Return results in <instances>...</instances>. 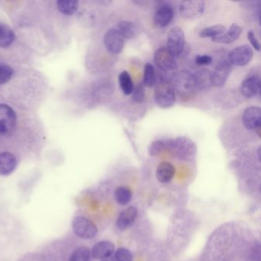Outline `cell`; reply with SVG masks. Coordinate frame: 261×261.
<instances>
[{
	"instance_id": "obj_8",
	"label": "cell",
	"mask_w": 261,
	"mask_h": 261,
	"mask_svg": "<svg viewBox=\"0 0 261 261\" xmlns=\"http://www.w3.org/2000/svg\"><path fill=\"white\" fill-rule=\"evenodd\" d=\"M253 56V49L250 45H241L229 51L227 60L231 65L245 66L251 61Z\"/></svg>"
},
{
	"instance_id": "obj_4",
	"label": "cell",
	"mask_w": 261,
	"mask_h": 261,
	"mask_svg": "<svg viewBox=\"0 0 261 261\" xmlns=\"http://www.w3.org/2000/svg\"><path fill=\"white\" fill-rule=\"evenodd\" d=\"M155 103L163 109L171 108L175 105L176 101L175 88L173 85L168 81H159L155 85V92H154Z\"/></svg>"
},
{
	"instance_id": "obj_24",
	"label": "cell",
	"mask_w": 261,
	"mask_h": 261,
	"mask_svg": "<svg viewBox=\"0 0 261 261\" xmlns=\"http://www.w3.org/2000/svg\"><path fill=\"white\" fill-rule=\"evenodd\" d=\"M119 85L125 95L132 94L134 91V85L129 72L126 71H122L118 77Z\"/></svg>"
},
{
	"instance_id": "obj_13",
	"label": "cell",
	"mask_w": 261,
	"mask_h": 261,
	"mask_svg": "<svg viewBox=\"0 0 261 261\" xmlns=\"http://www.w3.org/2000/svg\"><path fill=\"white\" fill-rule=\"evenodd\" d=\"M260 79L258 76L253 75L246 79L241 85V92L244 97L252 98L260 91Z\"/></svg>"
},
{
	"instance_id": "obj_18",
	"label": "cell",
	"mask_w": 261,
	"mask_h": 261,
	"mask_svg": "<svg viewBox=\"0 0 261 261\" xmlns=\"http://www.w3.org/2000/svg\"><path fill=\"white\" fill-rule=\"evenodd\" d=\"M212 73L210 70L204 68L194 74L195 86L198 91H207L212 88Z\"/></svg>"
},
{
	"instance_id": "obj_32",
	"label": "cell",
	"mask_w": 261,
	"mask_h": 261,
	"mask_svg": "<svg viewBox=\"0 0 261 261\" xmlns=\"http://www.w3.org/2000/svg\"><path fill=\"white\" fill-rule=\"evenodd\" d=\"M114 259L115 261H133V254L128 249L120 247L116 250Z\"/></svg>"
},
{
	"instance_id": "obj_19",
	"label": "cell",
	"mask_w": 261,
	"mask_h": 261,
	"mask_svg": "<svg viewBox=\"0 0 261 261\" xmlns=\"http://www.w3.org/2000/svg\"><path fill=\"white\" fill-rule=\"evenodd\" d=\"M17 160L16 156L10 152L0 153V175H8L16 169Z\"/></svg>"
},
{
	"instance_id": "obj_30",
	"label": "cell",
	"mask_w": 261,
	"mask_h": 261,
	"mask_svg": "<svg viewBox=\"0 0 261 261\" xmlns=\"http://www.w3.org/2000/svg\"><path fill=\"white\" fill-rule=\"evenodd\" d=\"M13 68L5 64H0V85L10 82L13 75Z\"/></svg>"
},
{
	"instance_id": "obj_10",
	"label": "cell",
	"mask_w": 261,
	"mask_h": 261,
	"mask_svg": "<svg viewBox=\"0 0 261 261\" xmlns=\"http://www.w3.org/2000/svg\"><path fill=\"white\" fill-rule=\"evenodd\" d=\"M204 6L201 0L183 1L179 7L180 15L186 19H197L204 13Z\"/></svg>"
},
{
	"instance_id": "obj_29",
	"label": "cell",
	"mask_w": 261,
	"mask_h": 261,
	"mask_svg": "<svg viewBox=\"0 0 261 261\" xmlns=\"http://www.w3.org/2000/svg\"><path fill=\"white\" fill-rule=\"evenodd\" d=\"M91 256V251L88 247H80L73 251L69 261H89Z\"/></svg>"
},
{
	"instance_id": "obj_33",
	"label": "cell",
	"mask_w": 261,
	"mask_h": 261,
	"mask_svg": "<svg viewBox=\"0 0 261 261\" xmlns=\"http://www.w3.org/2000/svg\"><path fill=\"white\" fill-rule=\"evenodd\" d=\"M212 61H213V58L208 55H201L195 58V63L199 66L210 65L212 63Z\"/></svg>"
},
{
	"instance_id": "obj_21",
	"label": "cell",
	"mask_w": 261,
	"mask_h": 261,
	"mask_svg": "<svg viewBox=\"0 0 261 261\" xmlns=\"http://www.w3.org/2000/svg\"><path fill=\"white\" fill-rule=\"evenodd\" d=\"M116 29L125 39H134L138 35V29L137 25L130 21H120L117 23Z\"/></svg>"
},
{
	"instance_id": "obj_25",
	"label": "cell",
	"mask_w": 261,
	"mask_h": 261,
	"mask_svg": "<svg viewBox=\"0 0 261 261\" xmlns=\"http://www.w3.org/2000/svg\"><path fill=\"white\" fill-rule=\"evenodd\" d=\"M157 79L158 77L153 65L150 63H146L144 68V74H143V85L148 88H152L156 84Z\"/></svg>"
},
{
	"instance_id": "obj_35",
	"label": "cell",
	"mask_w": 261,
	"mask_h": 261,
	"mask_svg": "<svg viewBox=\"0 0 261 261\" xmlns=\"http://www.w3.org/2000/svg\"><path fill=\"white\" fill-rule=\"evenodd\" d=\"M100 261H115L114 259V256H108V257L103 258V259H101Z\"/></svg>"
},
{
	"instance_id": "obj_1",
	"label": "cell",
	"mask_w": 261,
	"mask_h": 261,
	"mask_svg": "<svg viewBox=\"0 0 261 261\" xmlns=\"http://www.w3.org/2000/svg\"><path fill=\"white\" fill-rule=\"evenodd\" d=\"M168 150L181 161H192L197 153V146L187 137H178L168 142Z\"/></svg>"
},
{
	"instance_id": "obj_20",
	"label": "cell",
	"mask_w": 261,
	"mask_h": 261,
	"mask_svg": "<svg viewBox=\"0 0 261 261\" xmlns=\"http://www.w3.org/2000/svg\"><path fill=\"white\" fill-rule=\"evenodd\" d=\"M242 32V27H240L238 24L233 23L232 24L231 27L222 36L212 41L214 42H216V43L230 45V44L233 43V42H234L235 41L239 39Z\"/></svg>"
},
{
	"instance_id": "obj_9",
	"label": "cell",
	"mask_w": 261,
	"mask_h": 261,
	"mask_svg": "<svg viewBox=\"0 0 261 261\" xmlns=\"http://www.w3.org/2000/svg\"><path fill=\"white\" fill-rule=\"evenodd\" d=\"M103 43L108 51L114 55H118L124 48L125 39L117 29L113 28L108 30L105 35Z\"/></svg>"
},
{
	"instance_id": "obj_17",
	"label": "cell",
	"mask_w": 261,
	"mask_h": 261,
	"mask_svg": "<svg viewBox=\"0 0 261 261\" xmlns=\"http://www.w3.org/2000/svg\"><path fill=\"white\" fill-rule=\"evenodd\" d=\"M175 174V169L172 163L162 162L157 166L155 177L161 183H168L172 181Z\"/></svg>"
},
{
	"instance_id": "obj_22",
	"label": "cell",
	"mask_w": 261,
	"mask_h": 261,
	"mask_svg": "<svg viewBox=\"0 0 261 261\" xmlns=\"http://www.w3.org/2000/svg\"><path fill=\"white\" fill-rule=\"evenodd\" d=\"M16 35L8 25L0 24V47L8 48L14 42Z\"/></svg>"
},
{
	"instance_id": "obj_12",
	"label": "cell",
	"mask_w": 261,
	"mask_h": 261,
	"mask_svg": "<svg viewBox=\"0 0 261 261\" xmlns=\"http://www.w3.org/2000/svg\"><path fill=\"white\" fill-rule=\"evenodd\" d=\"M242 123L249 130H256L260 128L261 110L259 107L251 106L244 110Z\"/></svg>"
},
{
	"instance_id": "obj_14",
	"label": "cell",
	"mask_w": 261,
	"mask_h": 261,
	"mask_svg": "<svg viewBox=\"0 0 261 261\" xmlns=\"http://www.w3.org/2000/svg\"><path fill=\"white\" fill-rule=\"evenodd\" d=\"M173 9L169 4H163L155 12L154 22L156 27L165 28L168 27L173 19Z\"/></svg>"
},
{
	"instance_id": "obj_27",
	"label": "cell",
	"mask_w": 261,
	"mask_h": 261,
	"mask_svg": "<svg viewBox=\"0 0 261 261\" xmlns=\"http://www.w3.org/2000/svg\"><path fill=\"white\" fill-rule=\"evenodd\" d=\"M115 199L120 205H126L132 199V192L129 188L120 186L116 189Z\"/></svg>"
},
{
	"instance_id": "obj_31",
	"label": "cell",
	"mask_w": 261,
	"mask_h": 261,
	"mask_svg": "<svg viewBox=\"0 0 261 261\" xmlns=\"http://www.w3.org/2000/svg\"><path fill=\"white\" fill-rule=\"evenodd\" d=\"M133 100L136 103H141L144 100L146 97V91H145V86L143 83H139L134 87L133 91Z\"/></svg>"
},
{
	"instance_id": "obj_11",
	"label": "cell",
	"mask_w": 261,
	"mask_h": 261,
	"mask_svg": "<svg viewBox=\"0 0 261 261\" xmlns=\"http://www.w3.org/2000/svg\"><path fill=\"white\" fill-rule=\"evenodd\" d=\"M232 65L227 60H223L217 65L212 73V86L222 88L224 86L231 71Z\"/></svg>"
},
{
	"instance_id": "obj_3",
	"label": "cell",
	"mask_w": 261,
	"mask_h": 261,
	"mask_svg": "<svg viewBox=\"0 0 261 261\" xmlns=\"http://www.w3.org/2000/svg\"><path fill=\"white\" fill-rule=\"evenodd\" d=\"M154 62L160 72L164 74L163 80H166V77H175L178 65L175 62V58L168 51L167 48L161 47L155 51L154 54Z\"/></svg>"
},
{
	"instance_id": "obj_15",
	"label": "cell",
	"mask_w": 261,
	"mask_h": 261,
	"mask_svg": "<svg viewBox=\"0 0 261 261\" xmlns=\"http://www.w3.org/2000/svg\"><path fill=\"white\" fill-rule=\"evenodd\" d=\"M114 250H115V246L111 241H100L94 246L91 254L94 259H101L108 256H112Z\"/></svg>"
},
{
	"instance_id": "obj_16",
	"label": "cell",
	"mask_w": 261,
	"mask_h": 261,
	"mask_svg": "<svg viewBox=\"0 0 261 261\" xmlns=\"http://www.w3.org/2000/svg\"><path fill=\"white\" fill-rule=\"evenodd\" d=\"M137 216V209L134 206H130L125 209L119 215L117 226L120 230H126L134 224Z\"/></svg>"
},
{
	"instance_id": "obj_2",
	"label": "cell",
	"mask_w": 261,
	"mask_h": 261,
	"mask_svg": "<svg viewBox=\"0 0 261 261\" xmlns=\"http://www.w3.org/2000/svg\"><path fill=\"white\" fill-rule=\"evenodd\" d=\"M174 88L181 100L188 101L193 98L198 91L195 86L194 74L189 70H181L175 75Z\"/></svg>"
},
{
	"instance_id": "obj_23",
	"label": "cell",
	"mask_w": 261,
	"mask_h": 261,
	"mask_svg": "<svg viewBox=\"0 0 261 261\" xmlns=\"http://www.w3.org/2000/svg\"><path fill=\"white\" fill-rule=\"evenodd\" d=\"M226 31H227L226 27H224V25H216L203 29L200 32L199 35L200 37L203 38V39L209 38V39H212V40H214V39H218L220 36H222Z\"/></svg>"
},
{
	"instance_id": "obj_5",
	"label": "cell",
	"mask_w": 261,
	"mask_h": 261,
	"mask_svg": "<svg viewBox=\"0 0 261 261\" xmlns=\"http://www.w3.org/2000/svg\"><path fill=\"white\" fill-rule=\"evenodd\" d=\"M185 47V33L180 27L171 29L167 36V48L174 58L178 57Z\"/></svg>"
},
{
	"instance_id": "obj_6",
	"label": "cell",
	"mask_w": 261,
	"mask_h": 261,
	"mask_svg": "<svg viewBox=\"0 0 261 261\" xmlns=\"http://www.w3.org/2000/svg\"><path fill=\"white\" fill-rule=\"evenodd\" d=\"M16 125V114L8 105H0V135H10Z\"/></svg>"
},
{
	"instance_id": "obj_28",
	"label": "cell",
	"mask_w": 261,
	"mask_h": 261,
	"mask_svg": "<svg viewBox=\"0 0 261 261\" xmlns=\"http://www.w3.org/2000/svg\"><path fill=\"white\" fill-rule=\"evenodd\" d=\"M168 142L169 140H154L149 145L148 152L151 156H156L161 154L163 151L168 149Z\"/></svg>"
},
{
	"instance_id": "obj_34",
	"label": "cell",
	"mask_w": 261,
	"mask_h": 261,
	"mask_svg": "<svg viewBox=\"0 0 261 261\" xmlns=\"http://www.w3.org/2000/svg\"><path fill=\"white\" fill-rule=\"evenodd\" d=\"M247 39H248L249 42L251 44L252 46L253 47L256 51H259L260 49L259 47V42L258 39H256V36H255L254 33L253 31H249L247 33Z\"/></svg>"
},
{
	"instance_id": "obj_26",
	"label": "cell",
	"mask_w": 261,
	"mask_h": 261,
	"mask_svg": "<svg viewBox=\"0 0 261 261\" xmlns=\"http://www.w3.org/2000/svg\"><path fill=\"white\" fill-rule=\"evenodd\" d=\"M57 5L59 11L67 16L74 14L79 9V2L74 0H60Z\"/></svg>"
},
{
	"instance_id": "obj_7",
	"label": "cell",
	"mask_w": 261,
	"mask_h": 261,
	"mask_svg": "<svg viewBox=\"0 0 261 261\" xmlns=\"http://www.w3.org/2000/svg\"><path fill=\"white\" fill-rule=\"evenodd\" d=\"M72 227L76 235L83 239H92L97 233V226L85 217H76L73 220Z\"/></svg>"
}]
</instances>
